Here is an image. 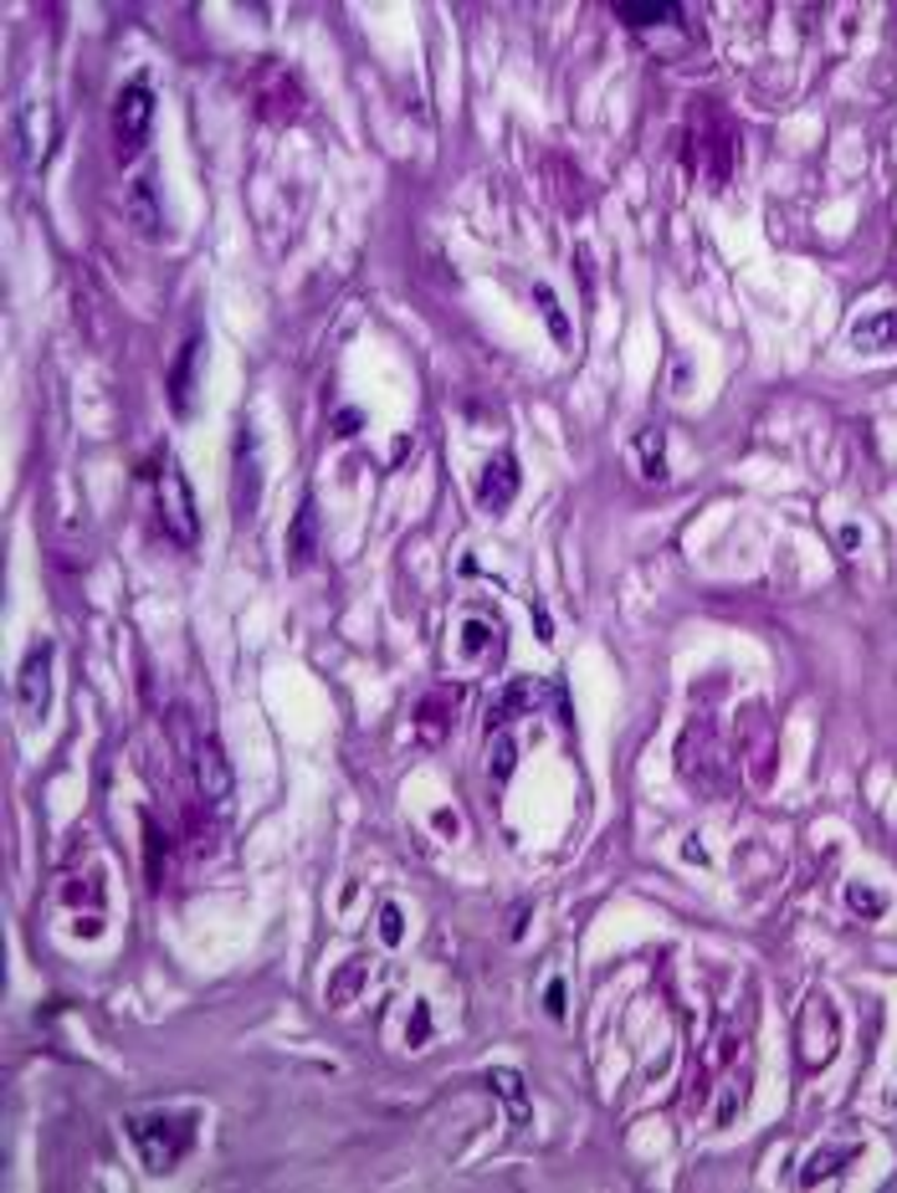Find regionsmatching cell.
Here are the masks:
<instances>
[{"label": "cell", "instance_id": "1", "mask_svg": "<svg viewBox=\"0 0 897 1193\" xmlns=\"http://www.w3.org/2000/svg\"><path fill=\"white\" fill-rule=\"evenodd\" d=\"M687 164H693L708 185H724L738 170V129L718 103H693L687 119Z\"/></svg>", "mask_w": 897, "mask_h": 1193}, {"label": "cell", "instance_id": "2", "mask_svg": "<svg viewBox=\"0 0 897 1193\" xmlns=\"http://www.w3.org/2000/svg\"><path fill=\"white\" fill-rule=\"evenodd\" d=\"M170 738L180 748V758L190 764V779H195V795L205 805H226L231 799V764L221 754V742L211 732H201V722L185 712V707H174L170 712Z\"/></svg>", "mask_w": 897, "mask_h": 1193}, {"label": "cell", "instance_id": "3", "mask_svg": "<svg viewBox=\"0 0 897 1193\" xmlns=\"http://www.w3.org/2000/svg\"><path fill=\"white\" fill-rule=\"evenodd\" d=\"M129 1138H134L139 1157H144L149 1173H170L180 1157L195 1147V1116L190 1112H149L129 1122Z\"/></svg>", "mask_w": 897, "mask_h": 1193}, {"label": "cell", "instance_id": "4", "mask_svg": "<svg viewBox=\"0 0 897 1193\" xmlns=\"http://www.w3.org/2000/svg\"><path fill=\"white\" fill-rule=\"evenodd\" d=\"M246 93H252V108L262 113L268 123H298L303 119V108H309V98H303V82H298V72L293 67H282V62H256L252 72H246Z\"/></svg>", "mask_w": 897, "mask_h": 1193}, {"label": "cell", "instance_id": "5", "mask_svg": "<svg viewBox=\"0 0 897 1193\" xmlns=\"http://www.w3.org/2000/svg\"><path fill=\"white\" fill-rule=\"evenodd\" d=\"M795 1050H800V1071H826L830 1055L841 1050V1014L830 1009L826 994H810L795 1020Z\"/></svg>", "mask_w": 897, "mask_h": 1193}, {"label": "cell", "instance_id": "6", "mask_svg": "<svg viewBox=\"0 0 897 1193\" xmlns=\"http://www.w3.org/2000/svg\"><path fill=\"white\" fill-rule=\"evenodd\" d=\"M149 123H154V93H149L144 78H134L119 93V103H113V149H119V164H129L144 149Z\"/></svg>", "mask_w": 897, "mask_h": 1193}, {"label": "cell", "instance_id": "7", "mask_svg": "<svg viewBox=\"0 0 897 1193\" xmlns=\"http://www.w3.org/2000/svg\"><path fill=\"white\" fill-rule=\"evenodd\" d=\"M677 758H683V774L697 783V789H724V779H718V769H724V748H718V732L708 728V722H693V728L683 732V748H677Z\"/></svg>", "mask_w": 897, "mask_h": 1193}, {"label": "cell", "instance_id": "8", "mask_svg": "<svg viewBox=\"0 0 897 1193\" xmlns=\"http://www.w3.org/2000/svg\"><path fill=\"white\" fill-rule=\"evenodd\" d=\"M47 702H52V646L41 640V646H31L27 666H21V712H27L31 722H41V717H47Z\"/></svg>", "mask_w": 897, "mask_h": 1193}, {"label": "cell", "instance_id": "9", "mask_svg": "<svg viewBox=\"0 0 897 1193\" xmlns=\"http://www.w3.org/2000/svg\"><path fill=\"white\" fill-rule=\"evenodd\" d=\"M738 748H744L749 779L769 783V774H775V732H769V722H764V707H754V712L744 717V728H738Z\"/></svg>", "mask_w": 897, "mask_h": 1193}, {"label": "cell", "instance_id": "10", "mask_svg": "<svg viewBox=\"0 0 897 1193\" xmlns=\"http://www.w3.org/2000/svg\"><path fill=\"white\" fill-rule=\"evenodd\" d=\"M160 517H164V528H170V538L174 544H190L195 538V523H190V497H185V482H180V472H164L160 477Z\"/></svg>", "mask_w": 897, "mask_h": 1193}, {"label": "cell", "instance_id": "11", "mask_svg": "<svg viewBox=\"0 0 897 1193\" xmlns=\"http://www.w3.org/2000/svg\"><path fill=\"white\" fill-rule=\"evenodd\" d=\"M513 492H518V462H513V456H493V462L483 466V482H477V503L503 513V507L513 503Z\"/></svg>", "mask_w": 897, "mask_h": 1193}, {"label": "cell", "instance_id": "12", "mask_svg": "<svg viewBox=\"0 0 897 1193\" xmlns=\"http://www.w3.org/2000/svg\"><path fill=\"white\" fill-rule=\"evenodd\" d=\"M452 712H456V691L446 697V691H431L426 702H421V712H415V722H421V732H426V742H436L442 732H452Z\"/></svg>", "mask_w": 897, "mask_h": 1193}, {"label": "cell", "instance_id": "13", "mask_svg": "<svg viewBox=\"0 0 897 1193\" xmlns=\"http://www.w3.org/2000/svg\"><path fill=\"white\" fill-rule=\"evenodd\" d=\"M144 846H149V887L160 891L164 881H170V856H174V846H170V836H164V830H160L154 820H144Z\"/></svg>", "mask_w": 897, "mask_h": 1193}, {"label": "cell", "instance_id": "14", "mask_svg": "<svg viewBox=\"0 0 897 1193\" xmlns=\"http://www.w3.org/2000/svg\"><path fill=\"white\" fill-rule=\"evenodd\" d=\"M370 968H375V963H370V958H349V963H344V973H339V979L329 983V1004H334V1009H344L349 999L360 994V983H370Z\"/></svg>", "mask_w": 897, "mask_h": 1193}, {"label": "cell", "instance_id": "15", "mask_svg": "<svg viewBox=\"0 0 897 1193\" xmlns=\"http://www.w3.org/2000/svg\"><path fill=\"white\" fill-rule=\"evenodd\" d=\"M616 16L626 27L646 31V27H662V21H677V6H667V0H656V6H631V0H621Z\"/></svg>", "mask_w": 897, "mask_h": 1193}, {"label": "cell", "instance_id": "16", "mask_svg": "<svg viewBox=\"0 0 897 1193\" xmlns=\"http://www.w3.org/2000/svg\"><path fill=\"white\" fill-rule=\"evenodd\" d=\"M851 344L871 348V354H877V348H893L897 344V313H887V319H877V323H857V328H851Z\"/></svg>", "mask_w": 897, "mask_h": 1193}, {"label": "cell", "instance_id": "17", "mask_svg": "<svg viewBox=\"0 0 897 1193\" xmlns=\"http://www.w3.org/2000/svg\"><path fill=\"white\" fill-rule=\"evenodd\" d=\"M190 364H195V338H190V344L180 348V364H174V380H170V390H174V411H180V415L190 411V400H185V390H190Z\"/></svg>", "mask_w": 897, "mask_h": 1193}, {"label": "cell", "instance_id": "18", "mask_svg": "<svg viewBox=\"0 0 897 1193\" xmlns=\"http://www.w3.org/2000/svg\"><path fill=\"white\" fill-rule=\"evenodd\" d=\"M851 1157H857V1147H836V1153H820V1157H810V1163H805V1173H800V1179H805V1183L830 1179V1167H846V1163H851Z\"/></svg>", "mask_w": 897, "mask_h": 1193}, {"label": "cell", "instance_id": "19", "mask_svg": "<svg viewBox=\"0 0 897 1193\" xmlns=\"http://www.w3.org/2000/svg\"><path fill=\"white\" fill-rule=\"evenodd\" d=\"M534 292H538V303H544V313H550V328H554V338H560V344H570V328H564L560 307H554V292H550V287H534Z\"/></svg>", "mask_w": 897, "mask_h": 1193}, {"label": "cell", "instance_id": "20", "mask_svg": "<svg viewBox=\"0 0 897 1193\" xmlns=\"http://www.w3.org/2000/svg\"><path fill=\"white\" fill-rule=\"evenodd\" d=\"M380 938L401 942V912H395V907H385V912H380Z\"/></svg>", "mask_w": 897, "mask_h": 1193}, {"label": "cell", "instance_id": "21", "mask_svg": "<svg viewBox=\"0 0 897 1193\" xmlns=\"http://www.w3.org/2000/svg\"><path fill=\"white\" fill-rule=\"evenodd\" d=\"M846 902H851V907H861V912H867V917H871V912H883V902H877V897H867V891H857V887L846 891Z\"/></svg>", "mask_w": 897, "mask_h": 1193}, {"label": "cell", "instance_id": "22", "mask_svg": "<svg viewBox=\"0 0 897 1193\" xmlns=\"http://www.w3.org/2000/svg\"><path fill=\"white\" fill-rule=\"evenodd\" d=\"M493 769H497V779H508V774H513V742H497V764H493Z\"/></svg>", "mask_w": 897, "mask_h": 1193}, {"label": "cell", "instance_id": "23", "mask_svg": "<svg viewBox=\"0 0 897 1193\" xmlns=\"http://www.w3.org/2000/svg\"><path fill=\"white\" fill-rule=\"evenodd\" d=\"M550 1014H554V1020H564V979L550 983Z\"/></svg>", "mask_w": 897, "mask_h": 1193}, {"label": "cell", "instance_id": "24", "mask_svg": "<svg viewBox=\"0 0 897 1193\" xmlns=\"http://www.w3.org/2000/svg\"><path fill=\"white\" fill-rule=\"evenodd\" d=\"M467 650H472V656L483 650V620H472V625H467Z\"/></svg>", "mask_w": 897, "mask_h": 1193}]
</instances>
